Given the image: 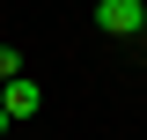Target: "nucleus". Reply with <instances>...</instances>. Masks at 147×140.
Listing matches in <instances>:
<instances>
[{
    "label": "nucleus",
    "mask_w": 147,
    "mask_h": 140,
    "mask_svg": "<svg viewBox=\"0 0 147 140\" xmlns=\"http://www.w3.org/2000/svg\"><path fill=\"white\" fill-rule=\"evenodd\" d=\"M0 133H7V111H0Z\"/></svg>",
    "instance_id": "4"
},
{
    "label": "nucleus",
    "mask_w": 147,
    "mask_h": 140,
    "mask_svg": "<svg viewBox=\"0 0 147 140\" xmlns=\"http://www.w3.org/2000/svg\"><path fill=\"white\" fill-rule=\"evenodd\" d=\"M96 30H103V37H147L140 0H96Z\"/></svg>",
    "instance_id": "1"
},
{
    "label": "nucleus",
    "mask_w": 147,
    "mask_h": 140,
    "mask_svg": "<svg viewBox=\"0 0 147 140\" xmlns=\"http://www.w3.org/2000/svg\"><path fill=\"white\" fill-rule=\"evenodd\" d=\"M0 111H7V125L37 118V111H44V88H37L30 74H15V81H0Z\"/></svg>",
    "instance_id": "2"
},
{
    "label": "nucleus",
    "mask_w": 147,
    "mask_h": 140,
    "mask_svg": "<svg viewBox=\"0 0 147 140\" xmlns=\"http://www.w3.org/2000/svg\"><path fill=\"white\" fill-rule=\"evenodd\" d=\"M140 22H147V0H140Z\"/></svg>",
    "instance_id": "5"
},
{
    "label": "nucleus",
    "mask_w": 147,
    "mask_h": 140,
    "mask_svg": "<svg viewBox=\"0 0 147 140\" xmlns=\"http://www.w3.org/2000/svg\"><path fill=\"white\" fill-rule=\"evenodd\" d=\"M15 74H22V52H15V44H0V81H15Z\"/></svg>",
    "instance_id": "3"
},
{
    "label": "nucleus",
    "mask_w": 147,
    "mask_h": 140,
    "mask_svg": "<svg viewBox=\"0 0 147 140\" xmlns=\"http://www.w3.org/2000/svg\"><path fill=\"white\" fill-rule=\"evenodd\" d=\"M0 140H7V133H0Z\"/></svg>",
    "instance_id": "6"
}]
</instances>
